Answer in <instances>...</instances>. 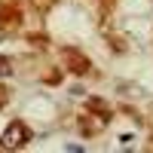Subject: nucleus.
<instances>
[{
  "instance_id": "nucleus-1",
  "label": "nucleus",
  "mask_w": 153,
  "mask_h": 153,
  "mask_svg": "<svg viewBox=\"0 0 153 153\" xmlns=\"http://www.w3.org/2000/svg\"><path fill=\"white\" fill-rule=\"evenodd\" d=\"M31 141V132L25 129V123H12L9 129L3 132V138H0V147H6V150H19Z\"/></svg>"
},
{
  "instance_id": "nucleus-2",
  "label": "nucleus",
  "mask_w": 153,
  "mask_h": 153,
  "mask_svg": "<svg viewBox=\"0 0 153 153\" xmlns=\"http://www.w3.org/2000/svg\"><path fill=\"white\" fill-rule=\"evenodd\" d=\"M9 74H12V61L6 55H0V76H9Z\"/></svg>"
},
{
  "instance_id": "nucleus-3",
  "label": "nucleus",
  "mask_w": 153,
  "mask_h": 153,
  "mask_svg": "<svg viewBox=\"0 0 153 153\" xmlns=\"http://www.w3.org/2000/svg\"><path fill=\"white\" fill-rule=\"evenodd\" d=\"M3 101H6V89H0V104H3Z\"/></svg>"
}]
</instances>
